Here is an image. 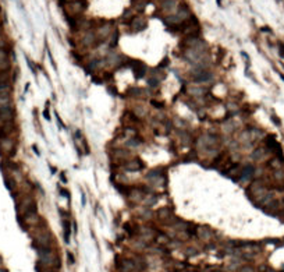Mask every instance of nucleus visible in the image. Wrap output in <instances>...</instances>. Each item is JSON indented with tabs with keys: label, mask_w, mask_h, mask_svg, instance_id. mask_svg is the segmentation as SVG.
I'll list each match as a JSON object with an SVG mask.
<instances>
[{
	"label": "nucleus",
	"mask_w": 284,
	"mask_h": 272,
	"mask_svg": "<svg viewBox=\"0 0 284 272\" xmlns=\"http://www.w3.org/2000/svg\"><path fill=\"white\" fill-rule=\"evenodd\" d=\"M15 116V110L13 105H0V123L11 121Z\"/></svg>",
	"instance_id": "obj_1"
},
{
	"label": "nucleus",
	"mask_w": 284,
	"mask_h": 272,
	"mask_svg": "<svg viewBox=\"0 0 284 272\" xmlns=\"http://www.w3.org/2000/svg\"><path fill=\"white\" fill-rule=\"evenodd\" d=\"M14 149H15V145H14L13 140L7 138V137H4V138H1V140H0V152L1 153L9 155V153L14 152Z\"/></svg>",
	"instance_id": "obj_2"
},
{
	"label": "nucleus",
	"mask_w": 284,
	"mask_h": 272,
	"mask_svg": "<svg viewBox=\"0 0 284 272\" xmlns=\"http://www.w3.org/2000/svg\"><path fill=\"white\" fill-rule=\"evenodd\" d=\"M131 27H132V29H134L135 32L142 31V29L146 27V21H145V20H142L141 17H135V18L132 20V22H131Z\"/></svg>",
	"instance_id": "obj_3"
},
{
	"label": "nucleus",
	"mask_w": 284,
	"mask_h": 272,
	"mask_svg": "<svg viewBox=\"0 0 284 272\" xmlns=\"http://www.w3.org/2000/svg\"><path fill=\"white\" fill-rule=\"evenodd\" d=\"M253 174H255V167H253V166L248 165V166L242 167V172H241L242 180H249V179H252Z\"/></svg>",
	"instance_id": "obj_4"
},
{
	"label": "nucleus",
	"mask_w": 284,
	"mask_h": 272,
	"mask_svg": "<svg viewBox=\"0 0 284 272\" xmlns=\"http://www.w3.org/2000/svg\"><path fill=\"white\" fill-rule=\"evenodd\" d=\"M127 170H131V172H135V170H139L141 167H142V162L139 161V159H132L131 162H128L126 165Z\"/></svg>",
	"instance_id": "obj_5"
},
{
	"label": "nucleus",
	"mask_w": 284,
	"mask_h": 272,
	"mask_svg": "<svg viewBox=\"0 0 284 272\" xmlns=\"http://www.w3.org/2000/svg\"><path fill=\"white\" fill-rule=\"evenodd\" d=\"M98 35H99V38H100V39L109 38V35H110V27H109V25H103V27H100V28L98 29Z\"/></svg>",
	"instance_id": "obj_6"
},
{
	"label": "nucleus",
	"mask_w": 284,
	"mask_h": 272,
	"mask_svg": "<svg viewBox=\"0 0 284 272\" xmlns=\"http://www.w3.org/2000/svg\"><path fill=\"white\" fill-rule=\"evenodd\" d=\"M64 240L65 243L68 244L70 243V234H71V229H70V222L68 220H64Z\"/></svg>",
	"instance_id": "obj_7"
},
{
	"label": "nucleus",
	"mask_w": 284,
	"mask_h": 272,
	"mask_svg": "<svg viewBox=\"0 0 284 272\" xmlns=\"http://www.w3.org/2000/svg\"><path fill=\"white\" fill-rule=\"evenodd\" d=\"M176 9V1L174 0H166L164 3H163V10L166 11H171Z\"/></svg>",
	"instance_id": "obj_8"
},
{
	"label": "nucleus",
	"mask_w": 284,
	"mask_h": 272,
	"mask_svg": "<svg viewBox=\"0 0 284 272\" xmlns=\"http://www.w3.org/2000/svg\"><path fill=\"white\" fill-rule=\"evenodd\" d=\"M263 155H265V149H263V148H258V149L252 153V158L255 161H261L263 158Z\"/></svg>",
	"instance_id": "obj_9"
},
{
	"label": "nucleus",
	"mask_w": 284,
	"mask_h": 272,
	"mask_svg": "<svg viewBox=\"0 0 284 272\" xmlns=\"http://www.w3.org/2000/svg\"><path fill=\"white\" fill-rule=\"evenodd\" d=\"M188 92L191 95H194V96H200V95H203V88H189Z\"/></svg>",
	"instance_id": "obj_10"
},
{
	"label": "nucleus",
	"mask_w": 284,
	"mask_h": 272,
	"mask_svg": "<svg viewBox=\"0 0 284 272\" xmlns=\"http://www.w3.org/2000/svg\"><path fill=\"white\" fill-rule=\"evenodd\" d=\"M158 216L160 218V219H166V220H167V219H170L171 214L168 212L167 209H164V208H163V209H160V211L158 212Z\"/></svg>",
	"instance_id": "obj_11"
},
{
	"label": "nucleus",
	"mask_w": 284,
	"mask_h": 272,
	"mask_svg": "<svg viewBox=\"0 0 284 272\" xmlns=\"http://www.w3.org/2000/svg\"><path fill=\"white\" fill-rule=\"evenodd\" d=\"M240 272H256L253 267H249V265H245V267H241L240 268Z\"/></svg>",
	"instance_id": "obj_12"
},
{
	"label": "nucleus",
	"mask_w": 284,
	"mask_h": 272,
	"mask_svg": "<svg viewBox=\"0 0 284 272\" xmlns=\"http://www.w3.org/2000/svg\"><path fill=\"white\" fill-rule=\"evenodd\" d=\"M67 258H68V262H70L71 265L75 262V261H74V257H73V254H71V253H67Z\"/></svg>",
	"instance_id": "obj_13"
},
{
	"label": "nucleus",
	"mask_w": 284,
	"mask_h": 272,
	"mask_svg": "<svg viewBox=\"0 0 284 272\" xmlns=\"http://www.w3.org/2000/svg\"><path fill=\"white\" fill-rule=\"evenodd\" d=\"M158 241H160V243H167L168 240H167V237H166V236H159Z\"/></svg>",
	"instance_id": "obj_14"
},
{
	"label": "nucleus",
	"mask_w": 284,
	"mask_h": 272,
	"mask_svg": "<svg viewBox=\"0 0 284 272\" xmlns=\"http://www.w3.org/2000/svg\"><path fill=\"white\" fill-rule=\"evenodd\" d=\"M81 197H82V205H85V194H84V193L81 194Z\"/></svg>",
	"instance_id": "obj_15"
},
{
	"label": "nucleus",
	"mask_w": 284,
	"mask_h": 272,
	"mask_svg": "<svg viewBox=\"0 0 284 272\" xmlns=\"http://www.w3.org/2000/svg\"><path fill=\"white\" fill-rule=\"evenodd\" d=\"M0 272H9V271H7L4 267H0Z\"/></svg>",
	"instance_id": "obj_16"
},
{
	"label": "nucleus",
	"mask_w": 284,
	"mask_h": 272,
	"mask_svg": "<svg viewBox=\"0 0 284 272\" xmlns=\"http://www.w3.org/2000/svg\"><path fill=\"white\" fill-rule=\"evenodd\" d=\"M1 264H3V260H1V257H0V267H1Z\"/></svg>",
	"instance_id": "obj_17"
},
{
	"label": "nucleus",
	"mask_w": 284,
	"mask_h": 272,
	"mask_svg": "<svg viewBox=\"0 0 284 272\" xmlns=\"http://www.w3.org/2000/svg\"><path fill=\"white\" fill-rule=\"evenodd\" d=\"M217 4L220 6V4H221V0H217Z\"/></svg>",
	"instance_id": "obj_18"
},
{
	"label": "nucleus",
	"mask_w": 284,
	"mask_h": 272,
	"mask_svg": "<svg viewBox=\"0 0 284 272\" xmlns=\"http://www.w3.org/2000/svg\"><path fill=\"white\" fill-rule=\"evenodd\" d=\"M281 78H283V81H284V74H281Z\"/></svg>",
	"instance_id": "obj_19"
},
{
	"label": "nucleus",
	"mask_w": 284,
	"mask_h": 272,
	"mask_svg": "<svg viewBox=\"0 0 284 272\" xmlns=\"http://www.w3.org/2000/svg\"><path fill=\"white\" fill-rule=\"evenodd\" d=\"M0 38H1V36H0Z\"/></svg>",
	"instance_id": "obj_20"
}]
</instances>
